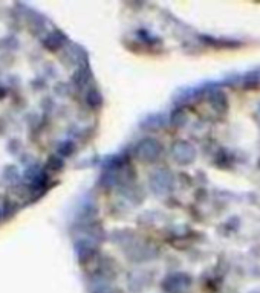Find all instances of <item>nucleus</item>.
I'll return each mask as SVG.
<instances>
[{"instance_id": "1", "label": "nucleus", "mask_w": 260, "mask_h": 293, "mask_svg": "<svg viewBox=\"0 0 260 293\" xmlns=\"http://www.w3.org/2000/svg\"><path fill=\"white\" fill-rule=\"evenodd\" d=\"M0 217H2V208H0Z\"/></svg>"}]
</instances>
